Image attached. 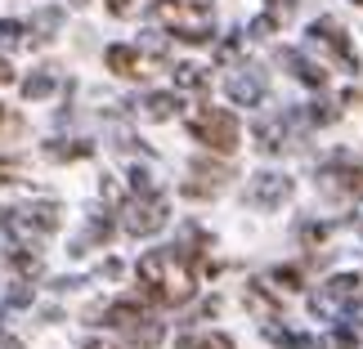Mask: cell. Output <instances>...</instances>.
Listing matches in <instances>:
<instances>
[{
  "label": "cell",
  "mask_w": 363,
  "mask_h": 349,
  "mask_svg": "<svg viewBox=\"0 0 363 349\" xmlns=\"http://www.w3.org/2000/svg\"><path fill=\"white\" fill-rule=\"evenodd\" d=\"M59 23H63V9H40L32 27H36V36H32V45H40V40H50L54 32H59Z\"/></svg>",
  "instance_id": "cell-23"
},
{
  "label": "cell",
  "mask_w": 363,
  "mask_h": 349,
  "mask_svg": "<svg viewBox=\"0 0 363 349\" xmlns=\"http://www.w3.org/2000/svg\"><path fill=\"white\" fill-rule=\"evenodd\" d=\"M5 260H9V269L18 273V278H27V282L40 273V256H36V251H27V246H18V242L5 251Z\"/></svg>",
  "instance_id": "cell-20"
},
{
  "label": "cell",
  "mask_w": 363,
  "mask_h": 349,
  "mask_svg": "<svg viewBox=\"0 0 363 349\" xmlns=\"http://www.w3.org/2000/svg\"><path fill=\"white\" fill-rule=\"evenodd\" d=\"M264 5H269V13H274V18H287V13L301 5V0H264Z\"/></svg>",
  "instance_id": "cell-33"
},
{
  "label": "cell",
  "mask_w": 363,
  "mask_h": 349,
  "mask_svg": "<svg viewBox=\"0 0 363 349\" xmlns=\"http://www.w3.org/2000/svg\"><path fill=\"white\" fill-rule=\"evenodd\" d=\"M179 349H233V341L225 331H189L179 336Z\"/></svg>",
  "instance_id": "cell-22"
},
{
  "label": "cell",
  "mask_w": 363,
  "mask_h": 349,
  "mask_svg": "<svg viewBox=\"0 0 363 349\" xmlns=\"http://www.w3.org/2000/svg\"><path fill=\"white\" fill-rule=\"evenodd\" d=\"M247 309L256 314V318H278V300L269 296V291H264V282H247Z\"/></svg>",
  "instance_id": "cell-21"
},
{
  "label": "cell",
  "mask_w": 363,
  "mask_h": 349,
  "mask_svg": "<svg viewBox=\"0 0 363 349\" xmlns=\"http://www.w3.org/2000/svg\"><path fill=\"white\" fill-rule=\"evenodd\" d=\"M148 13L162 32H171L175 40H189V45H206L216 36L211 0H152Z\"/></svg>",
  "instance_id": "cell-2"
},
{
  "label": "cell",
  "mask_w": 363,
  "mask_h": 349,
  "mask_svg": "<svg viewBox=\"0 0 363 349\" xmlns=\"http://www.w3.org/2000/svg\"><path fill=\"white\" fill-rule=\"evenodd\" d=\"M225 90H229V99H233V103L256 108V103H264V72H260L256 63H238V67L229 72Z\"/></svg>",
  "instance_id": "cell-12"
},
{
  "label": "cell",
  "mask_w": 363,
  "mask_h": 349,
  "mask_svg": "<svg viewBox=\"0 0 363 349\" xmlns=\"http://www.w3.org/2000/svg\"><path fill=\"white\" fill-rule=\"evenodd\" d=\"M108 233H113V219H108V215H90V224L81 229V237L72 242V256H86L94 242H108Z\"/></svg>",
  "instance_id": "cell-18"
},
{
  "label": "cell",
  "mask_w": 363,
  "mask_h": 349,
  "mask_svg": "<svg viewBox=\"0 0 363 349\" xmlns=\"http://www.w3.org/2000/svg\"><path fill=\"white\" fill-rule=\"evenodd\" d=\"M139 282H144V296L152 304L175 309V304L193 300V291H198V260L179 246L148 251V256L139 260Z\"/></svg>",
  "instance_id": "cell-1"
},
{
  "label": "cell",
  "mask_w": 363,
  "mask_h": 349,
  "mask_svg": "<svg viewBox=\"0 0 363 349\" xmlns=\"http://www.w3.org/2000/svg\"><path fill=\"white\" fill-rule=\"evenodd\" d=\"M301 125H310V117H305V113H278V117H269V121H260V125H256L260 152H283V148H291V139H296Z\"/></svg>",
  "instance_id": "cell-11"
},
{
  "label": "cell",
  "mask_w": 363,
  "mask_h": 349,
  "mask_svg": "<svg viewBox=\"0 0 363 349\" xmlns=\"http://www.w3.org/2000/svg\"><path fill=\"white\" fill-rule=\"evenodd\" d=\"M171 76H175V90L179 94H206V86H211L206 67H198V63H175Z\"/></svg>",
  "instance_id": "cell-17"
},
{
  "label": "cell",
  "mask_w": 363,
  "mask_h": 349,
  "mask_svg": "<svg viewBox=\"0 0 363 349\" xmlns=\"http://www.w3.org/2000/svg\"><path fill=\"white\" fill-rule=\"evenodd\" d=\"M278 63H283L287 72L301 81V86H310V90H323V86H328V72H323L318 63H310L301 50H278Z\"/></svg>",
  "instance_id": "cell-14"
},
{
  "label": "cell",
  "mask_w": 363,
  "mask_h": 349,
  "mask_svg": "<svg viewBox=\"0 0 363 349\" xmlns=\"http://www.w3.org/2000/svg\"><path fill=\"white\" fill-rule=\"evenodd\" d=\"M135 103V117H144V121H171L179 117V94H139Z\"/></svg>",
  "instance_id": "cell-16"
},
{
  "label": "cell",
  "mask_w": 363,
  "mask_h": 349,
  "mask_svg": "<svg viewBox=\"0 0 363 349\" xmlns=\"http://www.w3.org/2000/svg\"><path fill=\"white\" fill-rule=\"evenodd\" d=\"M23 304H32V282H27V278H18V287H9V296H5V314L23 309Z\"/></svg>",
  "instance_id": "cell-28"
},
{
  "label": "cell",
  "mask_w": 363,
  "mask_h": 349,
  "mask_svg": "<svg viewBox=\"0 0 363 349\" xmlns=\"http://www.w3.org/2000/svg\"><path fill=\"white\" fill-rule=\"evenodd\" d=\"M86 349H117V345H108V341H86Z\"/></svg>",
  "instance_id": "cell-38"
},
{
  "label": "cell",
  "mask_w": 363,
  "mask_h": 349,
  "mask_svg": "<svg viewBox=\"0 0 363 349\" xmlns=\"http://www.w3.org/2000/svg\"><path fill=\"white\" fill-rule=\"evenodd\" d=\"M27 32V23H18V18H0V50H13V45H23V36Z\"/></svg>",
  "instance_id": "cell-27"
},
{
  "label": "cell",
  "mask_w": 363,
  "mask_h": 349,
  "mask_svg": "<svg viewBox=\"0 0 363 349\" xmlns=\"http://www.w3.org/2000/svg\"><path fill=\"white\" fill-rule=\"evenodd\" d=\"M0 121H5V103H0Z\"/></svg>",
  "instance_id": "cell-39"
},
{
  "label": "cell",
  "mask_w": 363,
  "mask_h": 349,
  "mask_svg": "<svg viewBox=\"0 0 363 349\" xmlns=\"http://www.w3.org/2000/svg\"><path fill=\"white\" fill-rule=\"evenodd\" d=\"M359 304H363V273H332L310 296V314L328 318V323H341V318L350 309H359Z\"/></svg>",
  "instance_id": "cell-4"
},
{
  "label": "cell",
  "mask_w": 363,
  "mask_h": 349,
  "mask_svg": "<svg viewBox=\"0 0 363 349\" xmlns=\"http://www.w3.org/2000/svg\"><path fill=\"white\" fill-rule=\"evenodd\" d=\"M0 349H23V345H18V341H13V336H9V331H0Z\"/></svg>",
  "instance_id": "cell-37"
},
{
  "label": "cell",
  "mask_w": 363,
  "mask_h": 349,
  "mask_svg": "<svg viewBox=\"0 0 363 349\" xmlns=\"http://www.w3.org/2000/svg\"><path fill=\"white\" fill-rule=\"evenodd\" d=\"M318 345H323V349H359V331L354 327H332Z\"/></svg>",
  "instance_id": "cell-26"
},
{
  "label": "cell",
  "mask_w": 363,
  "mask_h": 349,
  "mask_svg": "<svg viewBox=\"0 0 363 349\" xmlns=\"http://www.w3.org/2000/svg\"><path fill=\"white\" fill-rule=\"evenodd\" d=\"M5 81H13V67H9L5 54H0V86H5Z\"/></svg>",
  "instance_id": "cell-36"
},
{
  "label": "cell",
  "mask_w": 363,
  "mask_h": 349,
  "mask_svg": "<svg viewBox=\"0 0 363 349\" xmlns=\"http://www.w3.org/2000/svg\"><path fill=\"white\" fill-rule=\"evenodd\" d=\"M310 45L323 50L328 59L341 67V72H359V54H354L350 36H345V27L337 18H314L310 23Z\"/></svg>",
  "instance_id": "cell-8"
},
{
  "label": "cell",
  "mask_w": 363,
  "mask_h": 349,
  "mask_svg": "<svg viewBox=\"0 0 363 349\" xmlns=\"http://www.w3.org/2000/svg\"><path fill=\"white\" fill-rule=\"evenodd\" d=\"M354 5H363V0H354Z\"/></svg>",
  "instance_id": "cell-41"
},
{
  "label": "cell",
  "mask_w": 363,
  "mask_h": 349,
  "mask_svg": "<svg viewBox=\"0 0 363 349\" xmlns=\"http://www.w3.org/2000/svg\"><path fill=\"white\" fill-rule=\"evenodd\" d=\"M45 157H59V161H67V157H90V139H77V144L50 139V144H45Z\"/></svg>",
  "instance_id": "cell-24"
},
{
  "label": "cell",
  "mask_w": 363,
  "mask_h": 349,
  "mask_svg": "<svg viewBox=\"0 0 363 349\" xmlns=\"http://www.w3.org/2000/svg\"><path fill=\"white\" fill-rule=\"evenodd\" d=\"M45 94H54V76H50V72H32V76L23 81V99H27V103L45 99Z\"/></svg>",
  "instance_id": "cell-25"
},
{
  "label": "cell",
  "mask_w": 363,
  "mask_h": 349,
  "mask_svg": "<svg viewBox=\"0 0 363 349\" xmlns=\"http://www.w3.org/2000/svg\"><path fill=\"white\" fill-rule=\"evenodd\" d=\"M274 27H278V18H274V13H260V18H251V27H247V36H269L274 32Z\"/></svg>",
  "instance_id": "cell-30"
},
{
  "label": "cell",
  "mask_w": 363,
  "mask_h": 349,
  "mask_svg": "<svg viewBox=\"0 0 363 349\" xmlns=\"http://www.w3.org/2000/svg\"><path fill=\"white\" fill-rule=\"evenodd\" d=\"M274 282H278V287H287V291H301V287H305L296 264H278V269H274Z\"/></svg>",
  "instance_id": "cell-29"
},
{
  "label": "cell",
  "mask_w": 363,
  "mask_h": 349,
  "mask_svg": "<svg viewBox=\"0 0 363 349\" xmlns=\"http://www.w3.org/2000/svg\"><path fill=\"white\" fill-rule=\"evenodd\" d=\"M72 5H86V0H72Z\"/></svg>",
  "instance_id": "cell-40"
},
{
  "label": "cell",
  "mask_w": 363,
  "mask_h": 349,
  "mask_svg": "<svg viewBox=\"0 0 363 349\" xmlns=\"http://www.w3.org/2000/svg\"><path fill=\"white\" fill-rule=\"evenodd\" d=\"M242 198H247V206H256V211H278V206L291 198V179L278 175V171H260V175H251Z\"/></svg>",
  "instance_id": "cell-10"
},
{
  "label": "cell",
  "mask_w": 363,
  "mask_h": 349,
  "mask_svg": "<svg viewBox=\"0 0 363 349\" xmlns=\"http://www.w3.org/2000/svg\"><path fill=\"white\" fill-rule=\"evenodd\" d=\"M189 135L198 139L202 148H211V152H233L242 130H238V117H233L229 108L202 103V108H193V113H189Z\"/></svg>",
  "instance_id": "cell-6"
},
{
  "label": "cell",
  "mask_w": 363,
  "mask_h": 349,
  "mask_svg": "<svg viewBox=\"0 0 363 349\" xmlns=\"http://www.w3.org/2000/svg\"><path fill=\"white\" fill-rule=\"evenodd\" d=\"M130 193H157V184H152L148 171H139V166H135V171H130Z\"/></svg>",
  "instance_id": "cell-31"
},
{
  "label": "cell",
  "mask_w": 363,
  "mask_h": 349,
  "mask_svg": "<svg viewBox=\"0 0 363 349\" xmlns=\"http://www.w3.org/2000/svg\"><path fill=\"white\" fill-rule=\"evenodd\" d=\"M264 341L278 345V349H314V336H305V331H287L278 323H264Z\"/></svg>",
  "instance_id": "cell-19"
},
{
  "label": "cell",
  "mask_w": 363,
  "mask_h": 349,
  "mask_svg": "<svg viewBox=\"0 0 363 349\" xmlns=\"http://www.w3.org/2000/svg\"><path fill=\"white\" fill-rule=\"evenodd\" d=\"M318 188L332 193V198H363V166L350 152H337V157L318 171Z\"/></svg>",
  "instance_id": "cell-9"
},
{
  "label": "cell",
  "mask_w": 363,
  "mask_h": 349,
  "mask_svg": "<svg viewBox=\"0 0 363 349\" xmlns=\"http://www.w3.org/2000/svg\"><path fill=\"white\" fill-rule=\"evenodd\" d=\"M189 184H184V193L189 198H211V193H220L225 188V179H229V166H220V161H193L189 166Z\"/></svg>",
  "instance_id": "cell-13"
},
{
  "label": "cell",
  "mask_w": 363,
  "mask_h": 349,
  "mask_svg": "<svg viewBox=\"0 0 363 349\" xmlns=\"http://www.w3.org/2000/svg\"><path fill=\"white\" fill-rule=\"evenodd\" d=\"M139 0H108V13H117V18H125V13H135Z\"/></svg>",
  "instance_id": "cell-34"
},
{
  "label": "cell",
  "mask_w": 363,
  "mask_h": 349,
  "mask_svg": "<svg viewBox=\"0 0 363 349\" xmlns=\"http://www.w3.org/2000/svg\"><path fill=\"white\" fill-rule=\"evenodd\" d=\"M332 229L328 224H301V242H323Z\"/></svg>",
  "instance_id": "cell-32"
},
{
  "label": "cell",
  "mask_w": 363,
  "mask_h": 349,
  "mask_svg": "<svg viewBox=\"0 0 363 349\" xmlns=\"http://www.w3.org/2000/svg\"><path fill=\"white\" fill-rule=\"evenodd\" d=\"M9 179H13V161L0 157V184H9Z\"/></svg>",
  "instance_id": "cell-35"
},
{
  "label": "cell",
  "mask_w": 363,
  "mask_h": 349,
  "mask_svg": "<svg viewBox=\"0 0 363 349\" xmlns=\"http://www.w3.org/2000/svg\"><path fill=\"white\" fill-rule=\"evenodd\" d=\"M90 323H108V327H117L130 345L139 349H157L166 341V327H162V318H152L139 300H117V304H108V309H94Z\"/></svg>",
  "instance_id": "cell-3"
},
{
  "label": "cell",
  "mask_w": 363,
  "mask_h": 349,
  "mask_svg": "<svg viewBox=\"0 0 363 349\" xmlns=\"http://www.w3.org/2000/svg\"><path fill=\"white\" fill-rule=\"evenodd\" d=\"M117 219H121V229L130 237H152L166 219H171V211H166L162 193H130V198L117 202Z\"/></svg>",
  "instance_id": "cell-7"
},
{
  "label": "cell",
  "mask_w": 363,
  "mask_h": 349,
  "mask_svg": "<svg viewBox=\"0 0 363 349\" xmlns=\"http://www.w3.org/2000/svg\"><path fill=\"white\" fill-rule=\"evenodd\" d=\"M104 63H108V72H113V76H144L148 72L144 50H139V45H108Z\"/></svg>",
  "instance_id": "cell-15"
},
{
  "label": "cell",
  "mask_w": 363,
  "mask_h": 349,
  "mask_svg": "<svg viewBox=\"0 0 363 349\" xmlns=\"http://www.w3.org/2000/svg\"><path fill=\"white\" fill-rule=\"evenodd\" d=\"M59 206L54 202H32V206H13V211H0V229H5L18 246H32L40 237H50L59 229Z\"/></svg>",
  "instance_id": "cell-5"
}]
</instances>
